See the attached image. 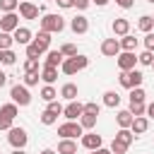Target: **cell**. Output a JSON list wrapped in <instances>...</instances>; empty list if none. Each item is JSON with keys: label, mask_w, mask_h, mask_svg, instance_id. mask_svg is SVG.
Masks as SVG:
<instances>
[{"label": "cell", "mask_w": 154, "mask_h": 154, "mask_svg": "<svg viewBox=\"0 0 154 154\" xmlns=\"http://www.w3.org/2000/svg\"><path fill=\"white\" fill-rule=\"evenodd\" d=\"M14 43H19V46H29L31 41H34V34H31V29H26V26H19L14 34Z\"/></svg>", "instance_id": "14"}, {"label": "cell", "mask_w": 154, "mask_h": 154, "mask_svg": "<svg viewBox=\"0 0 154 154\" xmlns=\"http://www.w3.org/2000/svg\"><path fill=\"white\" fill-rule=\"evenodd\" d=\"M128 149H130L128 144H123L120 140H116V137H113V142H111V152H113V154H125Z\"/></svg>", "instance_id": "36"}, {"label": "cell", "mask_w": 154, "mask_h": 154, "mask_svg": "<svg viewBox=\"0 0 154 154\" xmlns=\"http://www.w3.org/2000/svg\"><path fill=\"white\" fill-rule=\"evenodd\" d=\"M5 82H7V75H5V72H2V70H0V89H2V87H5Z\"/></svg>", "instance_id": "49"}, {"label": "cell", "mask_w": 154, "mask_h": 154, "mask_svg": "<svg viewBox=\"0 0 154 154\" xmlns=\"http://www.w3.org/2000/svg\"><path fill=\"white\" fill-rule=\"evenodd\" d=\"M22 2H31V0H22Z\"/></svg>", "instance_id": "56"}, {"label": "cell", "mask_w": 154, "mask_h": 154, "mask_svg": "<svg viewBox=\"0 0 154 154\" xmlns=\"http://www.w3.org/2000/svg\"><path fill=\"white\" fill-rule=\"evenodd\" d=\"M53 2H55V0H53Z\"/></svg>", "instance_id": "61"}, {"label": "cell", "mask_w": 154, "mask_h": 154, "mask_svg": "<svg viewBox=\"0 0 154 154\" xmlns=\"http://www.w3.org/2000/svg\"><path fill=\"white\" fill-rule=\"evenodd\" d=\"M41 55H43V51H41V48L31 41V43L26 46V58H41Z\"/></svg>", "instance_id": "37"}, {"label": "cell", "mask_w": 154, "mask_h": 154, "mask_svg": "<svg viewBox=\"0 0 154 154\" xmlns=\"http://www.w3.org/2000/svg\"><path fill=\"white\" fill-rule=\"evenodd\" d=\"M152 67H154V63H152Z\"/></svg>", "instance_id": "60"}, {"label": "cell", "mask_w": 154, "mask_h": 154, "mask_svg": "<svg viewBox=\"0 0 154 154\" xmlns=\"http://www.w3.org/2000/svg\"><path fill=\"white\" fill-rule=\"evenodd\" d=\"M12 154H26L24 149H12Z\"/></svg>", "instance_id": "54"}, {"label": "cell", "mask_w": 154, "mask_h": 154, "mask_svg": "<svg viewBox=\"0 0 154 154\" xmlns=\"http://www.w3.org/2000/svg\"><path fill=\"white\" fill-rule=\"evenodd\" d=\"M70 29H72L75 34H87V31H89V19H87L84 14H77V17L70 22Z\"/></svg>", "instance_id": "15"}, {"label": "cell", "mask_w": 154, "mask_h": 154, "mask_svg": "<svg viewBox=\"0 0 154 154\" xmlns=\"http://www.w3.org/2000/svg\"><path fill=\"white\" fill-rule=\"evenodd\" d=\"M120 48H123V51L135 53V48H137V38H135V36H130V34H128V36H123V38H120Z\"/></svg>", "instance_id": "28"}, {"label": "cell", "mask_w": 154, "mask_h": 154, "mask_svg": "<svg viewBox=\"0 0 154 154\" xmlns=\"http://www.w3.org/2000/svg\"><path fill=\"white\" fill-rule=\"evenodd\" d=\"M128 111H130L135 118H140V116H144V113H147V106H144V103H130V108H128Z\"/></svg>", "instance_id": "41"}, {"label": "cell", "mask_w": 154, "mask_h": 154, "mask_svg": "<svg viewBox=\"0 0 154 154\" xmlns=\"http://www.w3.org/2000/svg\"><path fill=\"white\" fill-rule=\"evenodd\" d=\"M152 19H154V14H152Z\"/></svg>", "instance_id": "58"}, {"label": "cell", "mask_w": 154, "mask_h": 154, "mask_svg": "<svg viewBox=\"0 0 154 154\" xmlns=\"http://www.w3.org/2000/svg\"><path fill=\"white\" fill-rule=\"evenodd\" d=\"M38 120H41V123H43V125H53V123H55V120H58V116H55V113H51V111H48V108H46V111H43V113H41V116H38Z\"/></svg>", "instance_id": "35"}, {"label": "cell", "mask_w": 154, "mask_h": 154, "mask_svg": "<svg viewBox=\"0 0 154 154\" xmlns=\"http://www.w3.org/2000/svg\"><path fill=\"white\" fill-rule=\"evenodd\" d=\"M17 29H19V17H17V12H7V14L0 17V31L14 34Z\"/></svg>", "instance_id": "7"}, {"label": "cell", "mask_w": 154, "mask_h": 154, "mask_svg": "<svg viewBox=\"0 0 154 154\" xmlns=\"http://www.w3.org/2000/svg\"><path fill=\"white\" fill-rule=\"evenodd\" d=\"M10 96H12V103H17V106H29V103H31L29 87H24V84H12Z\"/></svg>", "instance_id": "5"}, {"label": "cell", "mask_w": 154, "mask_h": 154, "mask_svg": "<svg viewBox=\"0 0 154 154\" xmlns=\"http://www.w3.org/2000/svg\"><path fill=\"white\" fill-rule=\"evenodd\" d=\"M0 10H2V14L14 12V10H19V0H0Z\"/></svg>", "instance_id": "32"}, {"label": "cell", "mask_w": 154, "mask_h": 154, "mask_svg": "<svg viewBox=\"0 0 154 154\" xmlns=\"http://www.w3.org/2000/svg\"><path fill=\"white\" fill-rule=\"evenodd\" d=\"M0 60H2V51H0Z\"/></svg>", "instance_id": "55"}, {"label": "cell", "mask_w": 154, "mask_h": 154, "mask_svg": "<svg viewBox=\"0 0 154 154\" xmlns=\"http://www.w3.org/2000/svg\"><path fill=\"white\" fill-rule=\"evenodd\" d=\"M144 51H152V53H154V34H152V31L144 36Z\"/></svg>", "instance_id": "44"}, {"label": "cell", "mask_w": 154, "mask_h": 154, "mask_svg": "<svg viewBox=\"0 0 154 154\" xmlns=\"http://www.w3.org/2000/svg\"><path fill=\"white\" fill-rule=\"evenodd\" d=\"M111 29H113V34H116V36H120V38H123V36H128V34H130V22H128V19H123V17H116V19H113V24H111Z\"/></svg>", "instance_id": "13"}, {"label": "cell", "mask_w": 154, "mask_h": 154, "mask_svg": "<svg viewBox=\"0 0 154 154\" xmlns=\"http://www.w3.org/2000/svg\"><path fill=\"white\" fill-rule=\"evenodd\" d=\"M94 2H96L99 7H106V5H108V0H94Z\"/></svg>", "instance_id": "53"}, {"label": "cell", "mask_w": 154, "mask_h": 154, "mask_svg": "<svg viewBox=\"0 0 154 154\" xmlns=\"http://www.w3.org/2000/svg\"><path fill=\"white\" fill-rule=\"evenodd\" d=\"M10 128H12V120H10V118H2V116H0V130H10Z\"/></svg>", "instance_id": "47"}, {"label": "cell", "mask_w": 154, "mask_h": 154, "mask_svg": "<svg viewBox=\"0 0 154 154\" xmlns=\"http://www.w3.org/2000/svg\"><path fill=\"white\" fill-rule=\"evenodd\" d=\"M147 2H154V0H147Z\"/></svg>", "instance_id": "57"}, {"label": "cell", "mask_w": 154, "mask_h": 154, "mask_svg": "<svg viewBox=\"0 0 154 154\" xmlns=\"http://www.w3.org/2000/svg\"><path fill=\"white\" fill-rule=\"evenodd\" d=\"M58 135L63 140H77V137L84 135V128L79 125V120H67V123L58 125Z\"/></svg>", "instance_id": "3"}, {"label": "cell", "mask_w": 154, "mask_h": 154, "mask_svg": "<svg viewBox=\"0 0 154 154\" xmlns=\"http://www.w3.org/2000/svg\"><path fill=\"white\" fill-rule=\"evenodd\" d=\"M58 154H77V142L75 140H60L58 142Z\"/></svg>", "instance_id": "21"}, {"label": "cell", "mask_w": 154, "mask_h": 154, "mask_svg": "<svg viewBox=\"0 0 154 154\" xmlns=\"http://www.w3.org/2000/svg\"><path fill=\"white\" fill-rule=\"evenodd\" d=\"M89 65V58L87 55H75V58H65L63 60V65H60V70H63V75H67V77H72V75H77L79 70H84Z\"/></svg>", "instance_id": "1"}, {"label": "cell", "mask_w": 154, "mask_h": 154, "mask_svg": "<svg viewBox=\"0 0 154 154\" xmlns=\"http://www.w3.org/2000/svg\"><path fill=\"white\" fill-rule=\"evenodd\" d=\"M108 154H113V152H108Z\"/></svg>", "instance_id": "59"}, {"label": "cell", "mask_w": 154, "mask_h": 154, "mask_svg": "<svg viewBox=\"0 0 154 154\" xmlns=\"http://www.w3.org/2000/svg\"><path fill=\"white\" fill-rule=\"evenodd\" d=\"M77 94H79V89H77V84H72V82H67V84L60 87V96L67 99V101H77Z\"/></svg>", "instance_id": "18"}, {"label": "cell", "mask_w": 154, "mask_h": 154, "mask_svg": "<svg viewBox=\"0 0 154 154\" xmlns=\"http://www.w3.org/2000/svg\"><path fill=\"white\" fill-rule=\"evenodd\" d=\"M17 113H19L17 103H5V106H0V116H2V118H10V120H14V118H17Z\"/></svg>", "instance_id": "27"}, {"label": "cell", "mask_w": 154, "mask_h": 154, "mask_svg": "<svg viewBox=\"0 0 154 154\" xmlns=\"http://www.w3.org/2000/svg\"><path fill=\"white\" fill-rule=\"evenodd\" d=\"M58 2V7H63V10H70V7H75V0H55Z\"/></svg>", "instance_id": "45"}, {"label": "cell", "mask_w": 154, "mask_h": 154, "mask_svg": "<svg viewBox=\"0 0 154 154\" xmlns=\"http://www.w3.org/2000/svg\"><path fill=\"white\" fill-rule=\"evenodd\" d=\"M137 29L144 31V34H149V31L154 29V19H152V14H142V17L137 19Z\"/></svg>", "instance_id": "24"}, {"label": "cell", "mask_w": 154, "mask_h": 154, "mask_svg": "<svg viewBox=\"0 0 154 154\" xmlns=\"http://www.w3.org/2000/svg\"><path fill=\"white\" fill-rule=\"evenodd\" d=\"M41 79V72H24V87H36Z\"/></svg>", "instance_id": "33"}, {"label": "cell", "mask_w": 154, "mask_h": 154, "mask_svg": "<svg viewBox=\"0 0 154 154\" xmlns=\"http://www.w3.org/2000/svg\"><path fill=\"white\" fill-rule=\"evenodd\" d=\"M12 43H14V36H12V34L0 31V51H10V48H12Z\"/></svg>", "instance_id": "31"}, {"label": "cell", "mask_w": 154, "mask_h": 154, "mask_svg": "<svg viewBox=\"0 0 154 154\" xmlns=\"http://www.w3.org/2000/svg\"><path fill=\"white\" fill-rule=\"evenodd\" d=\"M41 79H43L46 84H53V82L58 79V67H48V65H43V67H41Z\"/></svg>", "instance_id": "23"}, {"label": "cell", "mask_w": 154, "mask_h": 154, "mask_svg": "<svg viewBox=\"0 0 154 154\" xmlns=\"http://www.w3.org/2000/svg\"><path fill=\"white\" fill-rule=\"evenodd\" d=\"M38 7L34 5V2H22L19 0V14L24 17V19H38Z\"/></svg>", "instance_id": "12"}, {"label": "cell", "mask_w": 154, "mask_h": 154, "mask_svg": "<svg viewBox=\"0 0 154 154\" xmlns=\"http://www.w3.org/2000/svg\"><path fill=\"white\" fill-rule=\"evenodd\" d=\"M116 63H118L120 72H130V70H135L137 55H135V53H130V51H120V55L116 58Z\"/></svg>", "instance_id": "9"}, {"label": "cell", "mask_w": 154, "mask_h": 154, "mask_svg": "<svg viewBox=\"0 0 154 154\" xmlns=\"http://www.w3.org/2000/svg\"><path fill=\"white\" fill-rule=\"evenodd\" d=\"M34 43L46 53V51H48V46H51V34H48V31H38V34L34 36Z\"/></svg>", "instance_id": "22"}, {"label": "cell", "mask_w": 154, "mask_h": 154, "mask_svg": "<svg viewBox=\"0 0 154 154\" xmlns=\"http://www.w3.org/2000/svg\"><path fill=\"white\" fill-rule=\"evenodd\" d=\"M130 130H132V135H135V137H140V135H144V132L149 130V120H147L144 116H140V118H135V120H132Z\"/></svg>", "instance_id": "16"}, {"label": "cell", "mask_w": 154, "mask_h": 154, "mask_svg": "<svg viewBox=\"0 0 154 154\" xmlns=\"http://www.w3.org/2000/svg\"><path fill=\"white\" fill-rule=\"evenodd\" d=\"M63 60H65V55H63L60 51H48V53H46V63H43V65H48V67H60V65H63Z\"/></svg>", "instance_id": "17"}, {"label": "cell", "mask_w": 154, "mask_h": 154, "mask_svg": "<svg viewBox=\"0 0 154 154\" xmlns=\"http://www.w3.org/2000/svg\"><path fill=\"white\" fill-rule=\"evenodd\" d=\"M2 65H14L17 63V55H14V51L10 48V51H2V60H0Z\"/></svg>", "instance_id": "39"}, {"label": "cell", "mask_w": 154, "mask_h": 154, "mask_svg": "<svg viewBox=\"0 0 154 154\" xmlns=\"http://www.w3.org/2000/svg\"><path fill=\"white\" fill-rule=\"evenodd\" d=\"M132 120H135V116H132L128 108H123V111H118V113H116V123H118V128H130V125H132Z\"/></svg>", "instance_id": "20"}, {"label": "cell", "mask_w": 154, "mask_h": 154, "mask_svg": "<svg viewBox=\"0 0 154 154\" xmlns=\"http://www.w3.org/2000/svg\"><path fill=\"white\" fill-rule=\"evenodd\" d=\"M147 113H149V118H154V101L147 106Z\"/></svg>", "instance_id": "50"}, {"label": "cell", "mask_w": 154, "mask_h": 154, "mask_svg": "<svg viewBox=\"0 0 154 154\" xmlns=\"http://www.w3.org/2000/svg\"><path fill=\"white\" fill-rule=\"evenodd\" d=\"M24 72H41V70H38V58H26Z\"/></svg>", "instance_id": "40"}, {"label": "cell", "mask_w": 154, "mask_h": 154, "mask_svg": "<svg viewBox=\"0 0 154 154\" xmlns=\"http://www.w3.org/2000/svg\"><path fill=\"white\" fill-rule=\"evenodd\" d=\"M82 113H84V103H79V101H70V103L65 106V111H63V116H65L67 120H79Z\"/></svg>", "instance_id": "10"}, {"label": "cell", "mask_w": 154, "mask_h": 154, "mask_svg": "<svg viewBox=\"0 0 154 154\" xmlns=\"http://www.w3.org/2000/svg\"><path fill=\"white\" fill-rule=\"evenodd\" d=\"M144 99H147V94H144V89H142V87L130 89V103H144Z\"/></svg>", "instance_id": "29"}, {"label": "cell", "mask_w": 154, "mask_h": 154, "mask_svg": "<svg viewBox=\"0 0 154 154\" xmlns=\"http://www.w3.org/2000/svg\"><path fill=\"white\" fill-rule=\"evenodd\" d=\"M101 144H103L101 135H96V132H87V135H82V147H84V149L94 152V149H101Z\"/></svg>", "instance_id": "11"}, {"label": "cell", "mask_w": 154, "mask_h": 154, "mask_svg": "<svg viewBox=\"0 0 154 154\" xmlns=\"http://www.w3.org/2000/svg\"><path fill=\"white\" fill-rule=\"evenodd\" d=\"M120 38H103L101 41V53L106 55V58H118L120 55Z\"/></svg>", "instance_id": "8"}, {"label": "cell", "mask_w": 154, "mask_h": 154, "mask_svg": "<svg viewBox=\"0 0 154 154\" xmlns=\"http://www.w3.org/2000/svg\"><path fill=\"white\" fill-rule=\"evenodd\" d=\"M46 108H48L51 113H55V116H63V111H65V106H63L60 101H51V103H48Z\"/></svg>", "instance_id": "42"}, {"label": "cell", "mask_w": 154, "mask_h": 154, "mask_svg": "<svg viewBox=\"0 0 154 154\" xmlns=\"http://www.w3.org/2000/svg\"><path fill=\"white\" fill-rule=\"evenodd\" d=\"M137 63H140V65H152V63H154V53H152V51H142V53L137 55Z\"/></svg>", "instance_id": "34"}, {"label": "cell", "mask_w": 154, "mask_h": 154, "mask_svg": "<svg viewBox=\"0 0 154 154\" xmlns=\"http://www.w3.org/2000/svg\"><path fill=\"white\" fill-rule=\"evenodd\" d=\"M116 140H120L123 144H128V147H130V144L135 142V135H132V130H130V128H120V130L116 132Z\"/></svg>", "instance_id": "25"}, {"label": "cell", "mask_w": 154, "mask_h": 154, "mask_svg": "<svg viewBox=\"0 0 154 154\" xmlns=\"http://www.w3.org/2000/svg\"><path fill=\"white\" fill-rule=\"evenodd\" d=\"M41 154H58L55 149H51V147H46V149H41Z\"/></svg>", "instance_id": "52"}, {"label": "cell", "mask_w": 154, "mask_h": 154, "mask_svg": "<svg viewBox=\"0 0 154 154\" xmlns=\"http://www.w3.org/2000/svg\"><path fill=\"white\" fill-rule=\"evenodd\" d=\"M60 53H63L65 58H75V55H79V53H77V46H75V43H65V46L60 48Z\"/></svg>", "instance_id": "38"}, {"label": "cell", "mask_w": 154, "mask_h": 154, "mask_svg": "<svg viewBox=\"0 0 154 154\" xmlns=\"http://www.w3.org/2000/svg\"><path fill=\"white\" fill-rule=\"evenodd\" d=\"M41 99H43L46 103H51V101H58V91H55V87H53V84H46V87L41 89Z\"/></svg>", "instance_id": "26"}, {"label": "cell", "mask_w": 154, "mask_h": 154, "mask_svg": "<svg viewBox=\"0 0 154 154\" xmlns=\"http://www.w3.org/2000/svg\"><path fill=\"white\" fill-rule=\"evenodd\" d=\"M65 29V19L60 14H43L41 17V31H48V34H60Z\"/></svg>", "instance_id": "2"}, {"label": "cell", "mask_w": 154, "mask_h": 154, "mask_svg": "<svg viewBox=\"0 0 154 154\" xmlns=\"http://www.w3.org/2000/svg\"><path fill=\"white\" fill-rule=\"evenodd\" d=\"M96 118H99V116H91V113H82V118H79V125H82L84 130H91V128H96Z\"/></svg>", "instance_id": "30"}, {"label": "cell", "mask_w": 154, "mask_h": 154, "mask_svg": "<svg viewBox=\"0 0 154 154\" xmlns=\"http://www.w3.org/2000/svg\"><path fill=\"white\" fill-rule=\"evenodd\" d=\"M108 152H111V149H103V147H101V149H94V152H89V154H108Z\"/></svg>", "instance_id": "51"}, {"label": "cell", "mask_w": 154, "mask_h": 154, "mask_svg": "<svg viewBox=\"0 0 154 154\" xmlns=\"http://www.w3.org/2000/svg\"><path fill=\"white\" fill-rule=\"evenodd\" d=\"M7 132H10V135H7V142H10L14 149H24V147H26L29 135H26V130H24V128H10Z\"/></svg>", "instance_id": "6"}, {"label": "cell", "mask_w": 154, "mask_h": 154, "mask_svg": "<svg viewBox=\"0 0 154 154\" xmlns=\"http://www.w3.org/2000/svg\"><path fill=\"white\" fill-rule=\"evenodd\" d=\"M142 79H144V75H142L140 70H130V72H120V75H118V82H120V87H125V89L142 87Z\"/></svg>", "instance_id": "4"}, {"label": "cell", "mask_w": 154, "mask_h": 154, "mask_svg": "<svg viewBox=\"0 0 154 154\" xmlns=\"http://www.w3.org/2000/svg\"><path fill=\"white\" fill-rule=\"evenodd\" d=\"M103 106H106V108H118V106H120V94L113 91V89L103 91Z\"/></svg>", "instance_id": "19"}, {"label": "cell", "mask_w": 154, "mask_h": 154, "mask_svg": "<svg viewBox=\"0 0 154 154\" xmlns=\"http://www.w3.org/2000/svg\"><path fill=\"white\" fill-rule=\"evenodd\" d=\"M84 113H91V116H99V113H101V106H99L96 101H89V103H84Z\"/></svg>", "instance_id": "43"}, {"label": "cell", "mask_w": 154, "mask_h": 154, "mask_svg": "<svg viewBox=\"0 0 154 154\" xmlns=\"http://www.w3.org/2000/svg\"><path fill=\"white\" fill-rule=\"evenodd\" d=\"M89 5H91V0H75V7L77 10H87Z\"/></svg>", "instance_id": "48"}, {"label": "cell", "mask_w": 154, "mask_h": 154, "mask_svg": "<svg viewBox=\"0 0 154 154\" xmlns=\"http://www.w3.org/2000/svg\"><path fill=\"white\" fill-rule=\"evenodd\" d=\"M116 5H118V7H123V10H130V7L135 5V0H116Z\"/></svg>", "instance_id": "46"}]
</instances>
